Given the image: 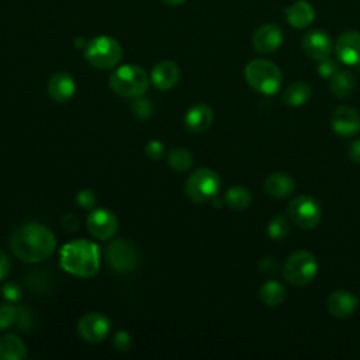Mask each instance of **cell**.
<instances>
[{"label":"cell","instance_id":"cell-1","mask_svg":"<svg viewBox=\"0 0 360 360\" xmlns=\"http://www.w3.org/2000/svg\"><path fill=\"white\" fill-rule=\"evenodd\" d=\"M55 248L56 239L51 229L37 222L22 224L10 236L11 252L27 263H38L48 259Z\"/></svg>","mask_w":360,"mask_h":360},{"label":"cell","instance_id":"cell-2","mask_svg":"<svg viewBox=\"0 0 360 360\" xmlns=\"http://www.w3.org/2000/svg\"><path fill=\"white\" fill-rule=\"evenodd\" d=\"M60 266L69 274L89 278L100 269L98 246L87 239H76L63 245L60 250Z\"/></svg>","mask_w":360,"mask_h":360},{"label":"cell","instance_id":"cell-3","mask_svg":"<svg viewBox=\"0 0 360 360\" xmlns=\"http://www.w3.org/2000/svg\"><path fill=\"white\" fill-rule=\"evenodd\" d=\"M108 83L115 94L135 98L146 93L149 87V77L141 66L122 65L111 73Z\"/></svg>","mask_w":360,"mask_h":360},{"label":"cell","instance_id":"cell-4","mask_svg":"<svg viewBox=\"0 0 360 360\" xmlns=\"http://www.w3.org/2000/svg\"><path fill=\"white\" fill-rule=\"evenodd\" d=\"M245 79L248 84L257 93L273 96L283 83V75L277 65L266 59H255L245 68Z\"/></svg>","mask_w":360,"mask_h":360},{"label":"cell","instance_id":"cell-5","mask_svg":"<svg viewBox=\"0 0 360 360\" xmlns=\"http://www.w3.org/2000/svg\"><path fill=\"white\" fill-rule=\"evenodd\" d=\"M122 58V49L118 41L110 35L91 38L84 46V59L97 69H111Z\"/></svg>","mask_w":360,"mask_h":360},{"label":"cell","instance_id":"cell-6","mask_svg":"<svg viewBox=\"0 0 360 360\" xmlns=\"http://www.w3.org/2000/svg\"><path fill=\"white\" fill-rule=\"evenodd\" d=\"M316 273L318 262L308 250H297L291 253L283 266L284 280L295 287L309 284L315 278Z\"/></svg>","mask_w":360,"mask_h":360},{"label":"cell","instance_id":"cell-7","mask_svg":"<svg viewBox=\"0 0 360 360\" xmlns=\"http://www.w3.org/2000/svg\"><path fill=\"white\" fill-rule=\"evenodd\" d=\"M221 188V179L217 172L208 167H200L193 172L184 186V193L190 201L202 204L212 200Z\"/></svg>","mask_w":360,"mask_h":360},{"label":"cell","instance_id":"cell-8","mask_svg":"<svg viewBox=\"0 0 360 360\" xmlns=\"http://www.w3.org/2000/svg\"><path fill=\"white\" fill-rule=\"evenodd\" d=\"M287 215L297 226L311 229L319 224L322 217V208L314 197L298 195L290 202L287 208Z\"/></svg>","mask_w":360,"mask_h":360},{"label":"cell","instance_id":"cell-9","mask_svg":"<svg viewBox=\"0 0 360 360\" xmlns=\"http://www.w3.org/2000/svg\"><path fill=\"white\" fill-rule=\"evenodd\" d=\"M107 262L112 270L120 274H128L135 270L139 262L136 246L127 239H117L107 249Z\"/></svg>","mask_w":360,"mask_h":360},{"label":"cell","instance_id":"cell-10","mask_svg":"<svg viewBox=\"0 0 360 360\" xmlns=\"http://www.w3.org/2000/svg\"><path fill=\"white\" fill-rule=\"evenodd\" d=\"M111 329V321L100 312H89L79 321L77 330L83 340L89 343L103 342Z\"/></svg>","mask_w":360,"mask_h":360},{"label":"cell","instance_id":"cell-11","mask_svg":"<svg viewBox=\"0 0 360 360\" xmlns=\"http://www.w3.org/2000/svg\"><path fill=\"white\" fill-rule=\"evenodd\" d=\"M89 232L101 240L112 238L118 231V219L115 214L107 208H96L87 217Z\"/></svg>","mask_w":360,"mask_h":360},{"label":"cell","instance_id":"cell-12","mask_svg":"<svg viewBox=\"0 0 360 360\" xmlns=\"http://www.w3.org/2000/svg\"><path fill=\"white\" fill-rule=\"evenodd\" d=\"M330 125L335 134L342 138H349L360 131V115L349 105H339L332 112Z\"/></svg>","mask_w":360,"mask_h":360},{"label":"cell","instance_id":"cell-13","mask_svg":"<svg viewBox=\"0 0 360 360\" xmlns=\"http://www.w3.org/2000/svg\"><path fill=\"white\" fill-rule=\"evenodd\" d=\"M333 42L329 34L322 30H311L302 37V49L314 60H322L332 53Z\"/></svg>","mask_w":360,"mask_h":360},{"label":"cell","instance_id":"cell-14","mask_svg":"<svg viewBox=\"0 0 360 360\" xmlns=\"http://www.w3.org/2000/svg\"><path fill=\"white\" fill-rule=\"evenodd\" d=\"M283 42V31L276 24H263L260 25L253 37L252 45L259 53H270L276 51Z\"/></svg>","mask_w":360,"mask_h":360},{"label":"cell","instance_id":"cell-15","mask_svg":"<svg viewBox=\"0 0 360 360\" xmlns=\"http://www.w3.org/2000/svg\"><path fill=\"white\" fill-rule=\"evenodd\" d=\"M335 52L338 59L345 65H356L360 62V32L346 31L336 42Z\"/></svg>","mask_w":360,"mask_h":360},{"label":"cell","instance_id":"cell-16","mask_svg":"<svg viewBox=\"0 0 360 360\" xmlns=\"http://www.w3.org/2000/svg\"><path fill=\"white\" fill-rule=\"evenodd\" d=\"M76 91V82L66 72H56L48 80V94L56 103L69 101Z\"/></svg>","mask_w":360,"mask_h":360},{"label":"cell","instance_id":"cell-17","mask_svg":"<svg viewBox=\"0 0 360 360\" xmlns=\"http://www.w3.org/2000/svg\"><path fill=\"white\" fill-rule=\"evenodd\" d=\"M359 304V298L346 290L333 291L328 300L326 307L329 312L336 318H349L354 314Z\"/></svg>","mask_w":360,"mask_h":360},{"label":"cell","instance_id":"cell-18","mask_svg":"<svg viewBox=\"0 0 360 360\" xmlns=\"http://www.w3.org/2000/svg\"><path fill=\"white\" fill-rule=\"evenodd\" d=\"M180 77L179 66L172 60H162L158 62L152 72H150V80L159 90H170L173 89Z\"/></svg>","mask_w":360,"mask_h":360},{"label":"cell","instance_id":"cell-19","mask_svg":"<svg viewBox=\"0 0 360 360\" xmlns=\"http://www.w3.org/2000/svg\"><path fill=\"white\" fill-rule=\"evenodd\" d=\"M214 120L212 108L207 104H195L193 105L184 115V124L188 131L194 134H201L207 131Z\"/></svg>","mask_w":360,"mask_h":360},{"label":"cell","instance_id":"cell-20","mask_svg":"<svg viewBox=\"0 0 360 360\" xmlns=\"http://www.w3.org/2000/svg\"><path fill=\"white\" fill-rule=\"evenodd\" d=\"M264 188L274 198H287L294 193V180L284 173H273L264 180Z\"/></svg>","mask_w":360,"mask_h":360},{"label":"cell","instance_id":"cell-21","mask_svg":"<svg viewBox=\"0 0 360 360\" xmlns=\"http://www.w3.org/2000/svg\"><path fill=\"white\" fill-rule=\"evenodd\" d=\"M285 17H287V21L290 25L301 30V28L308 27L312 22V20L315 17V11L309 3L300 0L294 4H291L285 10Z\"/></svg>","mask_w":360,"mask_h":360},{"label":"cell","instance_id":"cell-22","mask_svg":"<svg viewBox=\"0 0 360 360\" xmlns=\"http://www.w3.org/2000/svg\"><path fill=\"white\" fill-rule=\"evenodd\" d=\"M27 357L24 342L13 333L0 336V360H22Z\"/></svg>","mask_w":360,"mask_h":360},{"label":"cell","instance_id":"cell-23","mask_svg":"<svg viewBox=\"0 0 360 360\" xmlns=\"http://www.w3.org/2000/svg\"><path fill=\"white\" fill-rule=\"evenodd\" d=\"M312 96V87L307 82H294L283 93L284 104L290 107L304 105Z\"/></svg>","mask_w":360,"mask_h":360},{"label":"cell","instance_id":"cell-24","mask_svg":"<svg viewBox=\"0 0 360 360\" xmlns=\"http://www.w3.org/2000/svg\"><path fill=\"white\" fill-rule=\"evenodd\" d=\"M329 89H330V93L335 97L345 98V97L350 96L354 91V89H356V79H354L353 73H350L349 70H338L330 77Z\"/></svg>","mask_w":360,"mask_h":360},{"label":"cell","instance_id":"cell-25","mask_svg":"<svg viewBox=\"0 0 360 360\" xmlns=\"http://www.w3.org/2000/svg\"><path fill=\"white\" fill-rule=\"evenodd\" d=\"M259 298L267 307H277L285 298V288L281 283L276 280H269L259 288Z\"/></svg>","mask_w":360,"mask_h":360},{"label":"cell","instance_id":"cell-26","mask_svg":"<svg viewBox=\"0 0 360 360\" xmlns=\"http://www.w3.org/2000/svg\"><path fill=\"white\" fill-rule=\"evenodd\" d=\"M225 202L229 208H232L235 211H242L250 205L252 194L246 187L233 186L226 190Z\"/></svg>","mask_w":360,"mask_h":360},{"label":"cell","instance_id":"cell-27","mask_svg":"<svg viewBox=\"0 0 360 360\" xmlns=\"http://www.w3.org/2000/svg\"><path fill=\"white\" fill-rule=\"evenodd\" d=\"M193 155L184 148H174L167 155L169 166L176 172H186L193 166Z\"/></svg>","mask_w":360,"mask_h":360},{"label":"cell","instance_id":"cell-28","mask_svg":"<svg viewBox=\"0 0 360 360\" xmlns=\"http://www.w3.org/2000/svg\"><path fill=\"white\" fill-rule=\"evenodd\" d=\"M290 232V224L285 217L277 214L267 224V235L274 240L284 239Z\"/></svg>","mask_w":360,"mask_h":360},{"label":"cell","instance_id":"cell-29","mask_svg":"<svg viewBox=\"0 0 360 360\" xmlns=\"http://www.w3.org/2000/svg\"><path fill=\"white\" fill-rule=\"evenodd\" d=\"M131 110L136 118L146 120L153 114V104L149 98L139 96V97H135V100L132 101Z\"/></svg>","mask_w":360,"mask_h":360},{"label":"cell","instance_id":"cell-30","mask_svg":"<svg viewBox=\"0 0 360 360\" xmlns=\"http://www.w3.org/2000/svg\"><path fill=\"white\" fill-rule=\"evenodd\" d=\"M18 315V308L14 307L11 302L0 304V330L10 328L15 323Z\"/></svg>","mask_w":360,"mask_h":360},{"label":"cell","instance_id":"cell-31","mask_svg":"<svg viewBox=\"0 0 360 360\" xmlns=\"http://www.w3.org/2000/svg\"><path fill=\"white\" fill-rule=\"evenodd\" d=\"M76 201L80 208L90 210L96 205L97 202V195L91 188H83L76 194Z\"/></svg>","mask_w":360,"mask_h":360},{"label":"cell","instance_id":"cell-32","mask_svg":"<svg viewBox=\"0 0 360 360\" xmlns=\"http://www.w3.org/2000/svg\"><path fill=\"white\" fill-rule=\"evenodd\" d=\"M318 72L322 77H332L336 72H338V63L336 60L330 59L329 58H325L322 60H319V65H318Z\"/></svg>","mask_w":360,"mask_h":360},{"label":"cell","instance_id":"cell-33","mask_svg":"<svg viewBox=\"0 0 360 360\" xmlns=\"http://www.w3.org/2000/svg\"><path fill=\"white\" fill-rule=\"evenodd\" d=\"M1 295L8 302H15L21 297V290L15 283H6L1 287Z\"/></svg>","mask_w":360,"mask_h":360},{"label":"cell","instance_id":"cell-34","mask_svg":"<svg viewBox=\"0 0 360 360\" xmlns=\"http://www.w3.org/2000/svg\"><path fill=\"white\" fill-rule=\"evenodd\" d=\"M145 153L149 159H153V160H159L160 158H163L165 155V146L162 142L159 141H150L146 143L145 146Z\"/></svg>","mask_w":360,"mask_h":360},{"label":"cell","instance_id":"cell-35","mask_svg":"<svg viewBox=\"0 0 360 360\" xmlns=\"http://www.w3.org/2000/svg\"><path fill=\"white\" fill-rule=\"evenodd\" d=\"M132 345V339L131 335L125 330H120L115 333L114 336V347L120 352H127Z\"/></svg>","mask_w":360,"mask_h":360},{"label":"cell","instance_id":"cell-36","mask_svg":"<svg viewBox=\"0 0 360 360\" xmlns=\"http://www.w3.org/2000/svg\"><path fill=\"white\" fill-rule=\"evenodd\" d=\"M15 322L20 325V329L28 330V328H31L32 323H34V318H32V315L30 314V311L25 307H20Z\"/></svg>","mask_w":360,"mask_h":360},{"label":"cell","instance_id":"cell-37","mask_svg":"<svg viewBox=\"0 0 360 360\" xmlns=\"http://www.w3.org/2000/svg\"><path fill=\"white\" fill-rule=\"evenodd\" d=\"M259 269L262 273H266V274H273L277 271L278 269V263L274 257H263L259 263Z\"/></svg>","mask_w":360,"mask_h":360},{"label":"cell","instance_id":"cell-38","mask_svg":"<svg viewBox=\"0 0 360 360\" xmlns=\"http://www.w3.org/2000/svg\"><path fill=\"white\" fill-rule=\"evenodd\" d=\"M62 225L66 231L69 232H73L79 228V219L73 215V214H66L63 218H62Z\"/></svg>","mask_w":360,"mask_h":360},{"label":"cell","instance_id":"cell-39","mask_svg":"<svg viewBox=\"0 0 360 360\" xmlns=\"http://www.w3.org/2000/svg\"><path fill=\"white\" fill-rule=\"evenodd\" d=\"M347 156L352 162L360 163V139H356L354 142H352V145L347 149Z\"/></svg>","mask_w":360,"mask_h":360},{"label":"cell","instance_id":"cell-40","mask_svg":"<svg viewBox=\"0 0 360 360\" xmlns=\"http://www.w3.org/2000/svg\"><path fill=\"white\" fill-rule=\"evenodd\" d=\"M10 271V260L3 250H0V280L6 278Z\"/></svg>","mask_w":360,"mask_h":360},{"label":"cell","instance_id":"cell-41","mask_svg":"<svg viewBox=\"0 0 360 360\" xmlns=\"http://www.w3.org/2000/svg\"><path fill=\"white\" fill-rule=\"evenodd\" d=\"M162 3H165L166 6H170V7H176V6H181L186 0H160Z\"/></svg>","mask_w":360,"mask_h":360}]
</instances>
